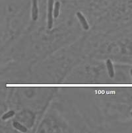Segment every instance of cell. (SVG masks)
I'll list each match as a JSON object with an SVG mask.
<instances>
[{
    "instance_id": "9c48e42d",
    "label": "cell",
    "mask_w": 132,
    "mask_h": 133,
    "mask_svg": "<svg viewBox=\"0 0 132 133\" xmlns=\"http://www.w3.org/2000/svg\"><path fill=\"white\" fill-rule=\"evenodd\" d=\"M131 117H132V111H131Z\"/></svg>"
},
{
    "instance_id": "277c9868",
    "label": "cell",
    "mask_w": 132,
    "mask_h": 133,
    "mask_svg": "<svg viewBox=\"0 0 132 133\" xmlns=\"http://www.w3.org/2000/svg\"><path fill=\"white\" fill-rule=\"evenodd\" d=\"M106 67H107L108 72L109 76H110V78H114V69L113 64H112V61L108 59V60H107V61H106Z\"/></svg>"
},
{
    "instance_id": "6da1fadb",
    "label": "cell",
    "mask_w": 132,
    "mask_h": 133,
    "mask_svg": "<svg viewBox=\"0 0 132 133\" xmlns=\"http://www.w3.org/2000/svg\"><path fill=\"white\" fill-rule=\"evenodd\" d=\"M54 0H48V28L49 29L53 27V7H54Z\"/></svg>"
},
{
    "instance_id": "7a4b0ae2",
    "label": "cell",
    "mask_w": 132,
    "mask_h": 133,
    "mask_svg": "<svg viewBox=\"0 0 132 133\" xmlns=\"http://www.w3.org/2000/svg\"><path fill=\"white\" fill-rule=\"evenodd\" d=\"M32 6L31 10V16L33 21H37L38 18V0H32Z\"/></svg>"
},
{
    "instance_id": "3957f363",
    "label": "cell",
    "mask_w": 132,
    "mask_h": 133,
    "mask_svg": "<svg viewBox=\"0 0 132 133\" xmlns=\"http://www.w3.org/2000/svg\"><path fill=\"white\" fill-rule=\"evenodd\" d=\"M76 15H77V18H78L79 21H80L81 24L82 25V26H83V29H85V31H88L89 29V25L88 24V22H87V19H85L84 15L82 14L81 12L78 11L76 13Z\"/></svg>"
},
{
    "instance_id": "8992f818",
    "label": "cell",
    "mask_w": 132,
    "mask_h": 133,
    "mask_svg": "<svg viewBox=\"0 0 132 133\" xmlns=\"http://www.w3.org/2000/svg\"><path fill=\"white\" fill-rule=\"evenodd\" d=\"M60 2H56L54 4V17L57 18L58 17L59 15H60Z\"/></svg>"
},
{
    "instance_id": "5b68a950",
    "label": "cell",
    "mask_w": 132,
    "mask_h": 133,
    "mask_svg": "<svg viewBox=\"0 0 132 133\" xmlns=\"http://www.w3.org/2000/svg\"><path fill=\"white\" fill-rule=\"evenodd\" d=\"M13 126L15 129H16L17 130H19V131L22 132H26L28 130L25 127V126H23V124H21L20 123H19L17 121L13 122Z\"/></svg>"
},
{
    "instance_id": "ba28073f",
    "label": "cell",
    "mask_w": 132,
    "mask_h": 133,
    "mask_svg": "<svg viewBox=\"0 0 132 133\" xmlns=\"http://www.w3.org/2000/svg\"><path fill=\"white\" fill-rule=\"evenodd\" d=\"M130 74H131V77H132V69H131V70H130Z\"/></svg>"
},
{
    "instance_id": "52a82bcc",
    "label": "cell",
    "mask_w": 132,
    "mask_h": 133,
    "mask_svg": "<svg viewBox=\"0 0 132 133\" xmlns=\"http://www.w3.org/2000/svg\"><path fill=\"white\" fill-rule=\"evenodd\" d=\"M14 115H15L14 111H8L7 113H5V114L2 116V119L3 121H5V120H7V119H8V118L13 117V116H14Z\"/></svg>"
}]
</instances>
